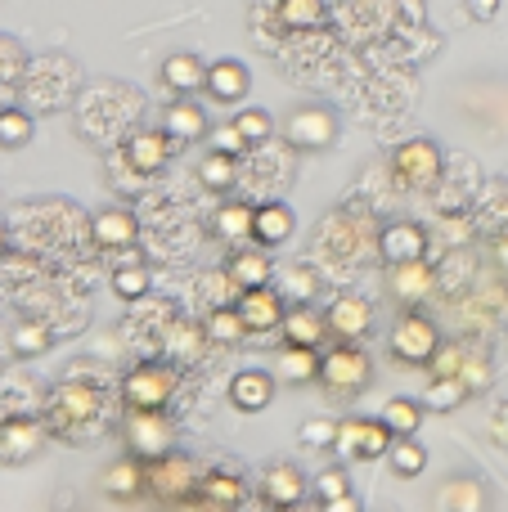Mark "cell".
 Instances as JSON below:
<instances>
[{"label":"cell","instance_id":"1","mask_svg":"<svg viewBox=\"0 0 508 512\" xmlns=\"http://www.w3.org/2000/svg\"><path fill=\"white\" fill-rule=\"evenodd\" d=\"M369 382H374V360H369L365 346L342 342L320 360V387L329 396H338V400L360 396V391H369Z\"/></svg>","mask_w":508,"mask_h":512},{"label":"cell","instance_id":"2","mask_svg":"<svg viewBox=\"0 0 508 512\" xmlns=\"http://www.w3.org/2000/svg\"><path fill=\"white\" fill-rule=\"evenodd\" d=\"M194 490H198L194 459H185L176 450L158 454V459H144V495L162 499V504H185Z\"/></svg>","mask_w":508,"mask_h":512},{"label":"cell","instance_id":"3","mask_svg":"<svg viewBox=\"0 0 508 512\" xmlns=\"http://www.w3.org/2000/svg\"><path fill=\"white\" fill-rule=\"evenodd\" d=\"M392 441H396V432L383 423V414L378 418H342L333 454H338L342 463H374L392 450Z\"/></svg>","mask_w":508,"mask_h":512},{"label":"cell","instance_id":"4","mask_svg":"<svg viewBox=\"0 0 508 512\" xmlns=\"http://www.w3.org/2000/svg\"><path fill=\"white\" fill-rule=\"evenodd\" d=\"M126 414H131L122 423L126 454H135V459H158V454H167L171 445H176V427L167 423L162 409H126Z\"/></svg>","mask_w":508,"mask_h":512},{"label":"cell","instance_id":"5","mask_svg":"<svg viewBox=\"0 0 508 512\" xmlns=\"http://www.w3.org/2000/svg\"><path fill=\"white\" fill-rule=\"evenodd\" d=\"M284 140L302 153H324L338 140V117L324 104H302L284 117Z\"/></svg>","mask_w":508,"mask_h":512},{"label":"cell","instance_id":"6","mask_svg":"<svg viewBox=\"0 0 508 512\" xmlns=\"http://www.w3.org/2000/svg\"><path fill=\"white\" fill-rule=\"evenodd\" d=\"M437 346H441L437 324H432L428 315H419V310H405L392 328L387 351H392V360H401V364H428L432 355H437Z\"/></svg>","mask_w":508,"mask_h":512},{"label":"cell","instance_id":"7","mask_svg":"<svg viewBox=\"0 0 508 512\" xmlns=\"http://www.w3.org/2000/svg\"><path fill=\"white\" fill-rule=\"evenodd\" d=\"M392 176L401 189H432L441 180V149L432 140H405L392 153Z\"/></svg>","mask_w":508,"mask_h":512},{"label":"cell","instance_id":"8","mask_svg":"<svg viewBox=\"0 0 508 512\" xmlns=\"http://www.w3.org/2000/svg\"><path fill=\"white\" fill-rule=\"evenodd\" d=\"M176 396V373L162 364H135L122 378V405L126 409H167Z\"/></svg>","mask_w":508,"mask_h":512},{"label":"cell","instance_id":"9","mask_svg":"<svg viewBox=\"0 0 508 512\" xmlns=\"http://www.w3.org/2000/svg\"><path fill=\"white\" fill-rule=\"evenodd\" d=\"M234 310L243 315L248 333H275V328H284L288 301L279 297V288L261 283V288H239L234 292Z\"/></svg>","mask_w":508,"mask_h":512},{"label":"cell","instance_id":"10","mask_svg":"<svg viewBox=\"0 0 508 512\" xmlns=\"http://www.w3.org/2000/svg\"><path fill=\"white\" fill-rule=\"evenodd\" d=\"M387 292H392L401 306H423V297H432V288H437V274H432L428 256H419V261H405V265H387Z\"/></svg>","mask_w":508,"mask_h":512},{"label":"cell","instance_id":"11","mask_svg":"<svg viewBox=\"0 0 508 512\" xmlns=\"http://www.w3.org/2000/svg\"><path fill=\"white\" fill-rule=\"evenodd\" d=\"M378 256H383L387 265H405V261L428 256V234H423V225H414V221L383 225V230H378Z\"/></svg>","mask_w":508,"mask_h":512},{"label":"cell","instance_id":"12","mask_svg":"<svg viewBox=\"0 0 508 512\" xmlns=\"http://www.w3.org/2000/svg\"><path fill=\"white\" fill-rule=\"evenodd\" d=\"M90 239H95V248H104V252L135 248L140 221H135V212H126V207H104V212L90 216Z\"/></svg>","mask_w":508,"mask_h":512},{"label":"cell","instance_id":"13","mask_svg":"<svg viewBox=\"0 0 508 512\" xmlns=\"http://www.w3.org/2000/svg\"><path fill=\"white\" fill-rule=\"evenodd\" d=\"M324 324H329V337H338V342H360L374 328V306L365 297H338L324 310Z\"/></svg>","mask_w":508,"mask_h":512},{"label":"cell","instance_id":"14","mask_svg":"<svg viewBox=\"0 0 508 512\" xmlns=\"http://www.w3.org/2000/svg\"><path fill=\"white\" fill-rule=\"evenodd\" d=\"M171 149H176V140L162 126L158 131H135L126 140V167L140 171V176H153V171H162L171 162Z\"/></svg>","mask_w":508,"mask_h":512},{"label":"cell","instance_id":"15","mask_svg":"<svg viewBox=\"0 0 508 512\" xmlns=\"http://www.w3.org/2000/svg\"><path fill=\"white\" fill-rule=\"evenodd\" d=\"M261 499H266L270 508H297L306 499V477L288 459H275L261 472Z\"/></svg>","mask_w":508,"mask_h":512},{"label":"cell","instance_id":"16","mask_svg":"<svg viewBox=\"0 0 508 512\" xmlns=\"http://www.w3.org/2000/svg\"><path fill=\"white\" fill-rule=\"evenodd\" d=\"M275 387H279L275 373L243 369V373H234V382H230V405L239 409V414H261V409H270V400H275Z\"/></svg>","mask_w":508,"mask_h":512},{"label":"cell","instance_id":"17","mask_svg":"<svg viewBox=\"0 0 508 512\" xmlns=\"http://www.w3.org/2000/svg\"><path fill=\"white\" fill-rule=\"evenodd\" d=\"M162 131L171 135V140L185 149V144H194V140H207L212 135V126H207V113H203V104H194V99H171L167 104V113H162Z\"/></svg>","mask_w":508,"mask_h":512},{"label":"cell","instance_id":"18","mask_svg":"<svg viewBox=\"0 0 508 512\" xmlns=\"http://www.w3.org/2000/svg\"><path fill=\"white\" fill-rule=\"evenodd\" d=\"M45 445V427L36 418H9L0 427V463H27Z\"/></svg>","mask_w":508,"mask_h":512},{"label":"cell","instance_id":"19","mask_svg":"<svg viewBox=\"0 0 508 512\" xmlns=\"http://www.w3.org/2000/svg\"><path fill=\"white\" fill-rule=\"evenodd\" d=\"M203 90H207V99H216V104H239V99L252 90V77L239 59H216V63H207Z\"/></svg>","mask_w":508,"mask_h":512},{"label":"cell","instance_id":"20","mask_svg":"<svg viewBox=\"0 0 508 512\" xmlns=\"http://www.w3.org/2000/svg\"><path fill=\"white\" fill-rule=\"evenodd\" d=\"M320 346H297L284 342V351L275 355V378L288 387H306V382H320Z\"/></svg>","mask_w":508,"mask_h":512},{"label":"cell","instance_id":"21","mask_svg":"<svg viewBox=\"0 0 508 512\" xmlns=\"http://www.w3.org/2000/svg\"><path fill=\"white\" fill-rule=\"evenodd\" d=\"M293 230H297V221L284 203H261L252 212V243L257 248H284L293 239Z\"/></svg>","mask_w":508,"mask_h":512},{"label":"cell","instance_id":"22","mask_svg":"<svg viewBox=\"0 0 508 512\" xmlns=\"http://www.w3.org/2000/svg\"><path fill=\"white\" fill-rule=\"evenodd\" d=\"M185 504H203V508H243L248 504V486L230 472H212L198 481V495H189Z\"/></svg>","mask_w":508,"mask_h":512},{"label":"cell","instance_id":"23","mask_svg":"<svg viewBox=\"0 0 508 512\" xmlns=\"http://www.w3.org/2000/svg\"><path fill=\"white\" fill-rule=\"evenodd\" d=\"M158 77L171 95H194V90H203V81H207V63L198 59V54H171V59H162Z\"/></svg>","mask_w":508,"mask_h":512},{"label":"cell","instance_id":"24","mask_svg":"<svg viewBox=\"0 0 508 512\" xmlns=\"http://www.w3.org/2000/svg\"><path fill=\"white\" fill-rule=\"evenodd\" d=\"M50 414H54V418H68V423L95 418V414H99V391L86 387V382H63V387L54 391Z\"/></svg>","mask_w":508,"mask_h":512},{"label":"cell","instance_id":"25","mask_svg":"<svg viewBox=\"0 0 508 512\" xmlns=\"http://www.w3.org/2000/svg\"><path fill=\"white\" fill-rule=\"evenodd\" d=\"M225 270H230V279L239 283V288H261V283L275 279L270 248H239L230 261H225Z\"/></svg>","mask_w":508,"mask_h":512},{"label":"cell","instance_id":"26","mask_svg":"<svg viewBox=\"0 0 508 512\" xmlns=\"http://www.w3.org/2000/svg\"><path fill=\"white\" fill-rule=\"evenodd\" d=\"M252 212H257V207H248V203H221L212 216V234L221 243L243 248V243H252Z\"/></svg>","mask_w":508,"mask_h":512},{"label":"cell","instance_id":"27","mask_svg":"<svg viewBox=\"0 0 508 512\" xmlns=\"http://www.w3.org/2000/svg\"><path fill=\"white\" fill-rule=\"evenodd\" d=\"M432 504L441 512H477V508H486V490L473 477H446L441 490L432 495Z\"/></svg>","mask_w":508,"mask_h":512},{"label":"cell","instance_id":"28","mask_svg":"<svg viewBox=\"0 0 508 512\" xmlns=\"http://www.w3.org/2000/svg\"><path fill=\"white\" fill-rule=\"evenodd\" d=\"M104 495H113V499L144 495V459H135V454H122V459H117L113 468L104 472Z\"/></svg>","mask_w":508,"mask_h":512},{"label":"cell","instance_id":"29","mask_svg":"<svg viewBox=\"0 0 508 512\" xmlns=\"http://www.w3.org/2000/svg\"><path fill=\"white\" fill-rule=\"evenodd\" d=\"M275 23L284 32H315L324 27V0H275Z\"/></svg>","mask_w":508,"mask_h":512},{"label":"cell","instance_id":"30","mask_svg":"<svg viewBox=\"0 0 508 512\" xmlns=\"http://www.w3.org/2000/svg\"><path fill=\"white\" fill-rule=\"evenodd\" d=\"M324 333H329V324H324L320 310L311 306H293L284 315V342H297V346H320Z\"/></svg>","mask_w":508,"mask_h":512},{"label":"cell","instance_id":"31","mask_svg":"<svg viewBox=\"0 0 508 512\" xmlns=\"http://www.w3.org/2000/svg\"><path fill=\"white\" fill-rule=\"evenodd\" d=\"M315 292H320V274H315L311 265H293V270L279 274V297L288 301V310H293V306H311Z\"/></svg>","mask_w":508,"mask_h":512},{"label":"cell","instance_id":"32","mask_svg":"<svg viewBox=\"0 0 508 512\" xmlns=\"http://www.w3.org/2000/svg\"><path fill=\"white\" fill-rule=\"evenodd\" d=\"M468 396H473V391H468L464 378H432L428 387H423V409H432V414H450V409H459Z\"/></svg>","mask_w":508,"mask_h":512},{"label":"cell","instance_id":"33","mask_svg":"<svg viewBox=\"0 0 508 512\" xmlns=\"http://www.w3.org/2000/svg\"><path fill=\"white\" fill-rule=\"evenodd\" d=\"M198 180H203V189H216V194L234 189V180H239V167H234V153L207 149V153H203V162H198Z\"/></svg>","mask_w":508,"mask_h":512},{"label":"cell","instance_id":"34","mask_svg":"<svg viewBox=\"0 0 508 512\" xmlns=\"http://www.w3.org/2000/svg\"><path fill=\"white\" fill-rule=\"evenodd\" d=\"M423 414H428V409H423V400H405V396H392L383 405V423L392 427L396 436H414L423 427Z\"/></svg>","mask_w":508,"mask_h":512},{"label":"cell","instance_id":"35","mask_svg":"<svg viewBox=\"0 0 508 512\" xmlns=\"http://www.w3.org/2000/svg\"><path fill=\"white\" fill-rule=\"evenodd\" d=\"M207 337H212L216 346H239L243 337H248V324H243V315L234 306H216L212 315H207Z\"/></svg>","mask_w":508,"mask_h":512},{"label":"cell","instance_id":"36","mask_svg":"<svg viewBox=\"0 0 508 512\" xmlns=\"http://www.w3.org/2000/svg\"><path fill=\"white\" fill-rule=\"evenodd\" d=\"M387 459H392V472H396V477H405V481L419 477V472L428 468V450H423L414 436H396L392 450H387Z\"/></svg>","mask_w":508,"mask_h":512},{"label":"cell","instance_id":"37","mask_svg":"<svg viewBox=\"0 0 508 512\" xmlns=\"http://www.w3.org/2000/svg\"><path fill=\"white\" fill-rule=\"evenodd\" d=\"M32 117L23 113V108H0V149H27L32 144Z\"/></svg>","mask_w":508,"mask_h":512},{"label":"cell","instance_id":"38","mask_svg":"<svg viewBox=\"0 0 508 512\" xmlns=\"http://www.w3.org/2000/svg\"><path fill=\"white\" fill-rule=\"evenodd\" d=\"M9 346H14V355H41L45 346H50V328L36 324V319H23V324L9 333Z\"/></svg>","mask_w":508,"mask_h":512},{"label":"cell","instance_id":"39","mask_svg":"<svg viewBox=\"0 0 508 512\" xmlns=\"http://www.w3.org/2000/svg\"><path fill=\"white\" fill-rule=\"evenodd\" d=\"M234 126L243 131V140L257 149V144H266L270 135H275V117L266 113V108H243L239 117H234Z\"/></svg>","mask_w":508,"mask_h":512},{"label":"cell","instance_id":"40","mask_svg":"<svg viewBox=\"0 0 508 512\" xmlns=\"http://www.w3.org/2000/svg\"><path fill=\"white\" fill-rule=\"evenodd\" d=\"M113 292L122 301H140L144 292H149V270H144V265H122V270H113Z\"/></svg>","mask_w":508,"mask_h":512},{"label":"cell","instance_id":"41","mask_svg":"<svg viewBox=\"0 0 508 512\" xmlns=\"http://www.w3.org/2000/svg\"><path fill=\"white\" fill-rule=\"evenodd\" d=\"M464 355H468V346H459V342H441V346H437V355L428 360L432 378H459V364H464Z\"/></svg>","mask_w":508,"mask_h":512},{"label":"cell","instance_id":"42","mask_svg":"<svg viewBox=\"0 0 508 512\" xmlns=\"http://www.w3.org/2000/svg\"><path fill=\"white\" fill-rule=\"evenodd\" d=\"M315 495H320V508L338 504L342 495H351V477H347V472H342V468L320 472V477H315Z\"/></svg>","mask_w":508,"mask_h":512},{"label":"cell","instance_id":"43","mask_svg":"<svg viewBox=\"0 0 508 512\" xmlns=\"http://www.w3.org/2000/svg\"><path fill=\"white\" fill-rule=\"evenodd\" d=\"M459 378L468 382V391H473V396L491 387V364H486V355L482 351H468L464 364H459Z\"/></svg>","mask_w":508,"mask_h":512},{"label":"cell","instance_id":"44","mask_svg":"<svg viewBox=\"0 0 508 512\" xmlns=\"http://www.w3.org/2000/svg\"><path fill=\"white\" fill-rule=\"evenodd\" d=\"M297 441L311 445V450H333V441H338V423H329V418H311V423H302Z\"/></svg>","mask_w":508,"mask_h":512},{"label":"cell","instance_id":"45","mask_svg":"<svg viewBox=\"0 0 508 512\" xmlns=\"http://www.w3.org/2000/svg\"><path fill=\"white\" fill-rule=\"evenodd\" d=\"M203 333L207 328H194V324H180L176 333H171V351L180 355V360H198V351H203Z\"/></svg>","mask_w":508,"mask_h":512},{"label":"cell","instance_id":"46","mask_svg":"<svg viewBox=\"0 0 508 512\" xmlns=\"http://www.w3.org/2000/svg\"><path fill=\"white\" fill-rule=\"evenodd\" d=\"M207 140H212V149H221V153H234V158L252 149V144L243 140V131H239V126H234V122H221V126H216L212 135H207Z\"/></svg>","mask_w":508,"mask_h":512},{"label":"cell","instance_id":"47","mask_svg":"<svg viewBox=\"0 0 508 512\" xmlns=\"http://www.w3.org/2000/svg\"><path fill=\"white\" fill-rule=\"evenodd\" d=\"M495 14H500V0H468V18H477V23H491Z\"/></svg>","mask_w":508,"mask_h":512},{"label":"cell","instance_id":"48","mask_svg":"<svg viewBox=\"0 0 508 512\" xmlns=\"http://www.w3.org/2000/svg\"><path fill=\"white\" fill-rule=\"evenodd\" d=\"M356 508H360V495H342L338 504H329L324 512H356Z\"/></svg>","mask_w":508,"mask_h":512},{"label":"cell","instance_id":"49","mask_svg":"<svg viewBox=\"0 0 508 512\" xmlns=\"http://www.w3.org/2000/svg\"><path fill=\"white\" fill-rule=\"evenodd\" d=\"M495 261H500V265H504V270H508V234H504V239H500V243H495Z\"/></svg>","mask_w":508,"mask_h":512},{"label":"cell","instance_id":"50","mask_svg":"<svg viewBox=\"0 0 508 512\" xmlns=\"http://www.w3.org/2000/svg\"><path fill=\"white\" fill-rule=\"evenodd\" d=\"M0 256H5V225H0Z\"/></svg>","mask_w":508,"mask_h":512}]
</instances>
